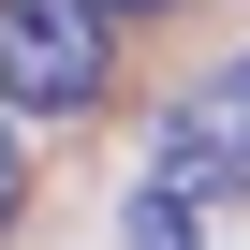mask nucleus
<instances>
[{"instance_id": "1", "label": "nucleus", "mask_w": 250, "mask_h": 250, "mask_svg": "<svg viewBox=\"0 0 250 250\" xmlns=\"http://www.w3.org/2000/svg\"><path fill=\"white\" fill-rule=\"evenodd\" d=\"M103 30H118L103 0H0V103L15 118H88L103 74H118Z\"/></svg>"}, {"instance_id": "2", "label": "nucleus", "mask_w": 250, "mask_h": 250, "mask_svg": "<svg viewBox=\"0 0 250 250\" xmlns=\"http://www.w3.org/2000/svg\"><path fill=\"white\" fill-rule=\"evenodd\" d=\"M147 177H162V191H191V206H235V191H250V44H235L206 88H177V103H162Z\"/></svg>"}, {"instance_id": "3", "label": "nucleus", "mask_w": 250, "mask_h": 250, "mask_svg": "<svg viewBox=\"0 0 250 250\" xmlns=\"http://www.w3.org/2000/svg\"><path fill=\"white\" fill-rule=\"evenodd\" d=\"M118 250H206V206H191V191H162V177H147V191H133V206H118Z\"/></svg>"}, {"instance_id": "4", "label": "nucleus", "mask_w": 250, "mask_h": 250, "mask_svg": "<svg viewBox=\"0 0 250 250\" xmlns=\"http://www.w3.org/2000/svg\"><path fill=\"white\" fill-rule=\"evenodd\" d=\"M30 206V133H15V103H0V221Z\"/></svg>"}, {"instance_id": "5", "label": "nucleus", "mask_w": 250, "mask_h": 250, "mask_svg": "<svg viewBox=\"0 0 250 250\" xmlns=\"http://www.w3.org/2000/svg\"><path fill=\"white\" fill-rule=\"evenodd\" d=\"M103 15H177V0H103Z\"/></svg>"}]
</instances>
